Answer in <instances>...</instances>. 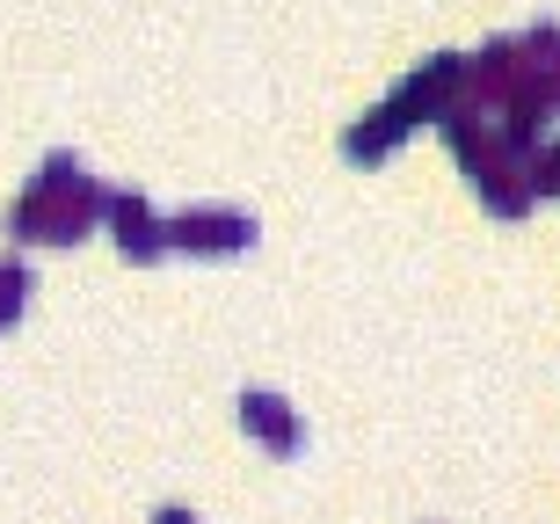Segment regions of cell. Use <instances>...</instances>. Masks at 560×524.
<instances>
[{"mask_svg": "<svg viewBox=\"0 0 560 524\" xmlns=\"http://www.w3.org/2000/svg\"><path fill=\"white\" fill-rule=\"evenodd\" d=\"M436 125H444V139H452L466 183L480 189V205L495 211V219H524V211L539 205V189H532V153L510 147V139L495 131V117H480V109L452 103Z\"/></svg>", "mask_w": 560, "mask_h": 524, "instance_id": "2", "label": "cell"}, {"mask_svg": "<svg viewBox=\"0 0 560 524\" xmlns=\"http://www.w3.org/2000/svg\"><path fill=\"white\" fill-rule=\"evenodd\" d=\"M255 211H233V205H197L183 219H167V255H197V263H226V255H248L255 248Z\"/></svg>", "mask_w": 560, "mask_h": 524, "instance_id": "3", "label": "cell"}, {"mask_svg": "<svg viewBox=\"0 0 560 524\" xmlns=\"http://www.w3.org/2000/svg\"><path fill=\"white\" fill-rule=\"evenodd\" d=\"M241 430H248L270 459H299V452H306V422H299V408H291L284 394H262V386L241 394Z\"/></svg>", "mask_w": 560, "mask_h": 524, "instance_id": "6", "label": "cell"}, {"mask_svg": "<svg viewBox=\"0 0 560 524\" xmlns=\"http://www.w3.org/2000/svg\"><path fill=\"white\" fill-rule=\"evenodd\" d=\"M103 219H109V241H117V255H125V263L153 270V263L167 255V219H153V205H145L139 189H109Z\"/></svg>", "mask_w": 560, "mask_h": 524, "instance_id": "5", "label": "cell"}, {"mask_svg": "<svg viewBox=\"0 0 560 524\" xmlns=\"http://www.w3.org/2000/svg\"><path fill=\"white\" fill-rule=\"evenodd\" d=\"M532 189H539V197H560V139L546 153H532Z\"/></svg>", "mask_w": 560, "mask_h": 524, "instance_id": "10", "label": "cell"}, {"mask_svg": "<svg viewBox=\"0 0 560 524\" xmlns=\"http://www.w3.org/2000/svg\"><path fill=\"white\" fill-rule=\"evenodd\" d=\"M400 139H408V125H400L394 109L378 103L372 117H357V125L342 131V153H350V161H364V168H372V161H386V153H394Z\"/></svg>", "mask_w": 560, "mask_h": 524, "instance_id": "8", "label": "cell"}, {"mask_svg": "<svg viewBox=\"0 0 560 524\" xmlns=\"http://www.w3.org/2000/svg\"><path fill=\"white\" fill-rule=\"evenodd\" d=\"M153 524H197V517H189V510H175V503H167V510H161V517H153Z\"/></svg>", "mask_w": 560, "mask_h": 524, "instance_id": "11", "label": "cell"}, {"mask_svg": "<svg viewBox=\"0 0 560 524\" xmlns=\"http://www.w3.org/2000/svg\"><path fill=\"white\" fill-rule=\"evenodd\" d=\"M30 292H37V277H30V263H22V255H8V263H0V336H8V328L22 321Z\"/></svg>", "mask_w": 560, "mask_h": 524, "instance_id": "9", "label": "cell"}, {"mask_svg": "<svg viewBox=\"0 0 560 524\" xmlns=\"http://www.w3.org/2000/svg\"><path fill=\"white\" fill-rule=\"evenodd\" d=\"M458 66H466V51H436V59H422L416 73L386 95V109H394L408 131H416V125H436V117L458 103Z\"/></svg>", "mask_w": 560, "mask_h": 524, "instance_id": "4", "label": "cell"}, {"mask_svg": "<svg viewBox=\"0 0 560 524\" xmlns=\"http://www.w3.org/2000/svg\"><path fill=\"white\" fill-rule=\"evenodd\" d=\"M517 66H524V88H532L546 109H560V22L524 30L517 37Z\"/></svg>", "mask_w": 560, "mask_h": 524, "instance_id": "7", "label": "cell"}, {"mask_svg": "<svg viewBox=\"0 0 560 524\" xmlns=\"http://www.w3.org/2000/svg\"><path fill=\"white\" fill-rule=\"evenodd\" d=\"M109 189L88 175L81 153H44L37 183L8 205V248H73L103 226Z\"/></svg>", "mask_w": 560, "mask_h": 524, "instance_id": "1", "label": "cell"}]
</instances>
